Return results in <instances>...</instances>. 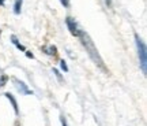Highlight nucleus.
I'll use <instances>...</instances> for the list:
<instances>
[{"mask_svg": "<svg viewBox=\"0 0 147 126\" xmlns=\"http://www.w3.org/2000/svg\"><path fill=\"white\" fill-rule=\"evenodd\" d=\"M79 40H80V42H82V45L86 48V52L89 53V56L91 58V60H93V62H94L95 64H97V66L102 70V71H105L106 74H109V70L105 67L104 60H102V58L100 56V53H98V51H97L94 42L91 41V38H90L89 34H87L84 30L82 32V34L79 36Z\"/></svg>", "mask_w": 147, "mask_h": 126, "instance_id": "obj_1", "label": "nucleus"}, {"mask_svg": "<svg viewBox=\"0 0 147 126\" xmlns=\"http://www.w3.org/2000/svg\"><path fill=\"white\" fill-rule=\"evenodd\" d=\"M135 44H136L138 49V58H139V64L142 68V73L146 75L147 74V51H146V44L143 40L139 37V34H135Z\"/></svg>", "mask_w": 147, "mask_h": 126, "instance_id": "obj_2", "label": "nucleus"}, {"mask_svg": "<svg viewBox=\"0 0 147 126\" xmlns=\"http://www.w3.org/2000/svg\"><path fill=\"white\" fill-rule=\"evenodd\" d=\"M65 23H67V27H68L69 33H71L74 37H78L79 38V36L82 34V32L83 30L79 27L78 22L75 21L74 18H71V16H67V18H65Z\"/></svg>", "mask_w": 147, "mask_h": 126, "instance_id": "obj_3", "label": "nucleus"}, {"mask_svg": "<svg viewBox=\"0 0 147 126\" xmlns=\"http://www.w3.org/2000/svg\"><path fill=\"white\" fill-rule=\"evenodd\" d=\"M14 84H15V88L21 93H23V94H33V90L32 89H29L27 88V85L23 82V81H19V79H16V78H14Z\"/></svg>", "mask_w": 147, "mask_h": 126, "instance_id": "obj_4", "label": "nucleus"}, {"mask_svg": "<svg viewBox=\"0 0 147 126\" xmlns=\"http://www.w3.org/2000/svg\"><path fill=\"white\" fill-rule=\"evenodd\" d=\"M41 51L49 56H57V48H56V45H52V44L41 47Z\"/></svg>", "mask_w": 147, "mask_h": 126, "instance_id": "obj_5", "label": "nucleus"}, {"mask_svg": "<svg viewBox=\"0 0 147 126\" xmlns=\"http://www.w3.org/2000/svg\"><path fill=\"white\" fill-rule=\"evenodd\" d=\"M4 96L7 97V99L10 100V103L12 104V108H14V111H15L16 115H19V108H18V101H16V99L14 97V94L10 93V92H5Z\"/></svg>", "mask_w": 147, "mask_h": 126, "instance_id": "obj_6", "label": "nucleus"}, {"mask_svg": "<svg viewBox=\"0 0 147 126\" xmlns=\"http://www.w3.org/2000/svg\"><path fill=\"white\" fill-rule=\"evenodd\" d=\"M11 42H12V44L16 47V49H19V51H22V52H25V51H26L25 45L19 42V40H18V37H16L15 34H12V36H11Z\"/></svg>", "mask_w": 147, "mask_h": 126, "instance_id": "obj_7", "label": "nucleus"}, {"mask_svg": "<svg viewBox=\"0 0 147 126\" xmlns=\"http://www.w3.org/2000/svg\"><path fill=\"white\" fill-rule=\"evenodd\" d=\"M22 4H23V0H15V3H14V12H15V15L21 14Z\"/></svg>", "mask_w": 147, "mask_h": 126, "instance_id": "obj_8", "label": "nucleus"}, {"mask_svg": "<svg viewBox=\"0 0 147 126\" xmlns=\"http://www.w3.org/2000/svg\"><path fill=\"white\" fill-rule=\"evenodd\" d=\"M7 82H8V75H7V74H1V75H0V88L5 86Z\"/></svg>", "mask_w": 147, "mask_h": 126, "instance_id": "obj_9", "label": "nucleus"}, {"mask_svg": "<svg viewBox=\"0 0 147 126\" xmlns=\"http://www.w3.org/2000/svg\"><path fill=\"white\" fill-rule=\"evenodd\" d=\"M53 74L56 75V78L59 79V82H64V78H63V75H61V73L59 71L57 68H53Z\"/></svg>", "mask_w": 147, "mask_h": 126, "instance_id": "obj_10", "label": "nucleus"}, {"mask_svg": "<svg viewBox=\"0 0 147 126\" xmlns=\"http://www.w3.org/2000/svg\"><path fill=\"white\" fill-rule=\"evenodd\" d=\"M60 68H61L63 71H65V73L68 71V66H67V62H65L64 59H61V60H60Z\"/></svg>", "mask_w": 147, "mask_h": 126, "instance_id": "obj_11", "label": "nucleus"}, {"mask_svg": "<svg viewBox=\"0 0 147 126\" xmlns=\"http://www.w3.org/2000/svg\"><path fill=\"white\" fill-rule=\"evenodd\" d=\"M25 55H26V56H27L29 59H34V55H33V53L30 52V51H27V49L25 51Z\"/></svg>", "mask_w": 147, "mask_h": 126, "instance_id": "obj_12", "label": "nucleus"}, {"mask_svg": "<svg viewBox=\"0 0 147 126\" xmlns=\"http://www.w3.org/2000/svg\"><path fill=\"white\" fill-rule=\"evenodd\" d=\"M60 122H61V126H68V123H67V121H65V118L63 115L60 116Z\"/></svg>", "mask_w": 147, "mask_h": 126, "instance_id": "obj_13", "label": "nucleus"}, {"mask_svg": "<svg viewBox=\"0 0 147 126\" xmlns=\"http://www.w3.org/2000/svg\"><path fill=\"white\" fill-rule=\"evenodd\" d=\"M60 3H61L65 8H67V7H69V0H60Z\"/></svg>", "mask_w": 147, "mask_h": 126, "instance_id": "obj_14", "label": "nucleus"}, {"mask_svg": "<svg viewBox=\"0 0 147 126\" xmlns=\"http://www.w3.org/2000/svg\"><path fill=\"white\" fill-rule=\"evenodd\" d=\"M105 4L108 5V8H110L112 7V0H105Z\"/></svg>", "mask_w": 147, "mask_h": 126, "instance_id": "obj_15", "label": "nucleus"}, {"mask_svg": "<svg viewBox=\"0 0 147 126\" xmlns=\"http://www.w3.org/2000/svg\"><path fill=\"white\" fill-rule=\"evenodd\" d=\"M4 1L5 0H0V5H4Z\"/></svg>", "mask_w": 147, "mask_h": 126, "instance_id": "obj_16", "label": "nucleus"}]
</instances>
